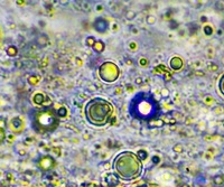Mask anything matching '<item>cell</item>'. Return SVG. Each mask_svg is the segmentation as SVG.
Segmentation results:
<instances>
[{
	"label": "cell",
	"instance_id": "1f68e13d",
	"mask_svg": "<svg viewBox=\"0 0 224 187\" xmlns=\"http://www.w3.org/2000/svg\"><path fill=\"white\" fill-rule=\"evenodd\" d=\"M139 187H146V186H139Z\"/></svg>",
	"mask_w": 224,
	"mask_h": 187
},
{
	"label": "cell",
	"instance_id": "9c48e42d",
	"mask_svg": "<svg viewBox=\"0 0 224 187\" xmlns=\"http://www.w3.org/2000/svg\"><path fill=\"white\" fill-rule=\"evenodd\" d=\"M39 166L43 169H45V170H47V169H51L53 166H54V159H53L52 157H49V156L43 157V158L40 159V161H39Z\"/></svg>",
	"mask_w": 224,
	"mask_h": 187
},
{
	"label": "cell",
	"instance_id": "f546056e",
	"mask_svg": "<svg viewBox=\"0 0 224 187\" xmlns=\"http://www.w3.org/2000/svg\"><path fill=\"white\" fill-rule=\"evenodd\" d=\"M163 94L164 95L166 94V96H167V95H168V91H167V90H163Z\"/></svg>",
	"mask_w": 224,
	"mask_h": 187
},
{
	"label": "cell",
	"instance_id": "4fadbf2b",
	"mask_svg": "<svg viewBox=\"0 0 224 187\" xmlns=\"http://www.w3.org/2000/svg\"><path fill=\"white\" fill-rule=\"evenodd\" d=\"M104 48H105V45L102 40H98V42L94 44V46H93V49H94L95 53H102L104 51Z\"/></svg>",
	"mask_w": 224,
	"mask_h": 187
},
{
	"label": "cell",
	"instance_id": "7a4b0ae2",
	"mask_svg": "<svg viewBox=\"0 0 224 187\" xmlns=\"http://www.w3.org/2000/svg\"><path fill=\"white\" fill-rule=\"evenodd\" d=\"M86 121L94 127H103L113 116V107L102 98L91 99L84 108Z\"/></svg>",
	"mask_w": 224,
	"mask_h": 187
},
{
	"label": "cell",
	"instance_id": "484cf974",
	"mask_svg": "<svg viewBox=\"0 0 224 187\" xmlns=\"http://www.w3.org/2000/svg\"><path fill=\"white\" fill-rule=\"evenodd\" d=\"M135 17V12L133 11H128L127 12V18L128 19H132Z\"/></svg>",
	"mask_w": 224,
	"mask_h": 187
},
{
	"label": "cell",
	"instance_id": "83f0119b",
	"mask_svg": "<svg viewBox=\"0 0 224 187\" xmlns=\"http://www.w3.org/2000/svg\"><path fill=\"white\" fill-rule=\"evenodd\" d=\"M153 164H158L160 161V158L158 156H153Z\"/></svg>",
	"mask_w": 224,
	"mask_h": 187
},
{
	"label": "cell",
	"instance_id": "e0dca14e",
	"mask_svg": "<svg viewBox=\"0 0 224 187\" xmlns=\"http://www.w3.org/2000/svg\"><path fill=\"white\" fill-rule=\"evenodd\" d=\"M218 91L224 96V74L220 77V80H218Z\"/></svg>",
	"mask_w": 224,
	"mask_h": 187
},
{
	"label": "cell",
	"instance_id": "ac0fdd59",
	"mask_svg": "<svg viewBox=\"0 0 224 187\" xmlns=\"http://www.w3.org/2000/svg\"><path fill=\"white\" fill-rule=\"evenodd\" d=\"M203 30H204V34L207 35V36H210V35L213 34V28L211 27L210 25H205L204 28H203Z\"/></svg>",
	"mask_w": 224,
	"mask_h": 187
},
{
	"label": "cell",
	"instance_id": "30bf717a",
	"mask_svg": "<svg viewBox=\"0 0 224 187\" xmlns=\"http://www.w3.org/2000/svg\"><path fill=\"white\" fill-rule=\"evenodd\" d=\"M45 99H46V96H45L43 93H36V94L34 95V98H33V102H34L36 105H42V104H44Z\"/></svg>",
	"mask_w": 224,
	"mask_h": 187
},
{
	"label": "cell",
	"instance_id": "7402d4cb",
	"mask_svg": "<svg viewBox=\"0 0 224 187\" xmlns=\"http://www.w3.org/2000/svg\"><path fill=\"white\" fill-rule=\"evenodd\" d=\"M0 128L1 129H7V122H6V119L5 118H1L0 117Z\"/></svg>",
	"mask_w": 224,
	"mask_h": 187
},
{
	"label": "cell",
	"instance_id": "ba28073f",
	"mask_svg": "<svg viewBox=\"0 0 224 187\" xmlns=\"http://www.w3.org/2000/svg\"><path fill=\"white\" fill-rule=\"evenodd\" d=\"M183 65H184V62H183V59H181L179 56H174V57H172V59L169 61V66H170V68L174 71H179L181 67H183Z\"/></svg>",
	"mask_w": 224,
	"mask_h": 187
},
{
	"label": "cell",
	"instance_id": "2e32d148",
	"mask_svg": "<svg viewBox=\"0 0 224 187\" xmlns=\"http://www.w3.org/2000/svg\"><path fill=\"white\" fill-rule=\"evenodd\" d=\"M56 113L59 116V118H65L67 116V110H66V108L64 107H61L59 110L56 111Z\"/></svg>",
	"mask_w": 224,
	"mask_h": 187
},
{
	"label": "cell",
	"instance_id": "3957f363",
	"mask_svg": "<svg viewBox=\"0 0 224 187\" xmlns=\"http://www.w3.org/2000/svg\"><path fill=\"white\" fill-rule=\"evenodd\" d=\"M113 168L119 177L124 181H132L141 175L142 163L135 152L123 151L114 158Z\"/></svg>",
	"mask_w": 224,
	"mask_h": 187
},
{
	"label": "cell",
	"instance_id": "ffe728a7",
	"mask_svg": "<svg viewBox=\"0 0 224 187\" xmlns=\"http://www.w3.org/2000/svg\"><path fill=\"white\" fill-rule=\"evenodd\" d=\"M95 43H96V42H95L94 37H88V38H86V45H88V46L93 47Z\"/></svg>",
	"mask_w": 224,
	"mask_h": 187
},
{
	"label": "cell",
	"instance_id": "6da1fadb",
	"mask_svg": "<svg viewBox=\"0 0 224 187\" xmlns=\"http://www.w3.org/2000/svg\"><path fill=\"white\" fill-rule=\"evenodd\" d=\"M129 113L137 120L150 122L159 118V104L150 93L139 92L130 101Z\"/></svg>",
	"mask_w": 224,
	"mask_h": 187
},
{
	"label": "cell",
	"instance_id": "4316f807",
	"mask_svg": "<svg viewBox=\"0 0 224 187\" xmlns=\"http://www.w3.org/2000/svg\"><path fill=\"white\" fill-rule=\"evenodd\" d=\"M155 20H156V19H155V17H153V16H149V17L147 18V22H150L151 25L155 24Z\"/></svg>",
	"mask_w": 224,
	"mask_h": 187
},
{
	"label": "cell",
	"instance_id": "cb8c5ba5",
	"mask_svg": "<svg viewBox=\"0 0 224 187\" xmlns=\"http://www.w3.org/2000/svg\"><path fill=\"white\" fill-rule=\"evenodd\" d=\"M28 82L31 83V85H34V84H36V83L38 82V79H37L36 76H31L28 79Z\"/></svg>",
	"mask_w": 224,
	"mask_h": 187
},
{
	"label": "cell",
	"instance_id": "f1b7e54d",
	"mask_svg": "<svg viewBox=\"0 0 224 187\" xmlns=\"http://www.w3.org/2000/svg\"><path fill=\"white\" fill-rule=\"evenodd\" d=\"M140 64H141V65H147L148 64V61H147V59H140Z\"/></svg>",
	"mask_w": 224,
	"mask_h": 187
},
{
	"label": "cell",
	"instance_id": "9a60e30c",
	"mask_svg": "<svg viewBox=\"0 0 224 187\" xmlns=\"http://www.w3.org/2000/svg\"><path fill=\"white\" fill-rule=\"evenodd\" d=\"M148 123H153V124H151V126H148L149 128H159V127H163L164 126V121L161 119H155V120H153V121H150V122H148Z\"/></svg>",
	"mask_w": 224,
	"mask_h": 187
},
{
	"label": "cell",
	"instance_id": "8992f818",
	"mask_svg": "<svg viewBox=\"0 0 224 187\" xmlns=\"http://www.w3.org/2000/svg\"><path fill=\"white\" fill-rule=\"evenodd\" d=\"M93 28L95 29V31H98L100 34H103V33H105L108 30V28H109V22H108L107 19L102 18V17H99L93 22Z\"/></svg>",
	"mask_w": 224,
	"mask_h": 187
},
{
	"label": "cell",
	"instance_id": "4dcf8cb0",
	"mask_svg": "<svg viewBox=\"0 0 224 187\" xmlns=\"http://www.w3.org/2000/svg\"><path fill=\"white\" fill-rule=\"evenodd\" d=\"M222 123H223V126H224V119H223V121H222Z\"/></svg>",
	"mask_w": 224,
	"mask_h": 187
},
{
	"label": "cell",
	"instance_id": "5b68a950",
	"mask_svg": "<svg viewBox=\"0 0 224 187\" xmlns=\"http://www.w3.org/2000/svg\"><path fill=\"white\" fill-rule=\"evenodd\" d=\"M99 76L103 82L112 83L120 76V68L113 62H104L99 67Z\"/></svg>",
	"mask_w": 224,
	"mask_h": 187
},
{
	"label": "cell",
	"instance_id": "7c38bea8",
	"mask_svg": "<svg viewBox=\"0 0 224 187\" xmlns=\"http://www.w3.org/2000/svg\"><path fill=\"white\" fill-rule=\"evenodd\" d=\"M107 183L109 186H116V185L119 184V179L114 174H109L107 176Z\"/></svg>",
	"mask_w": 224,
	"mask_h": 187
},
{
	"label": "cell",
	"instance_id": "5bb4252c",
	"mask_svg": "<svg viewBox=\"0 0 224 187\" xmlns=\"http://www.w3.org/2000/svg\"><path fill=\"white\" fill-rule=\"evenodd\" d=\"M47 43H48V38H47V36H45V35H40L38 38H37V44L39 45V46H46Z\"/></svg>",
	"mask_w": 224,
	"mask_h": 187
},
{
	"label": "cell",
	"instance_id": "d4e9b609",
	"mask_svg": "<svg viewBox=\"0 0 224 187\" xmlns=\"http://www.w3.org/2000/svg\"><path fill=\"white\" fill-rule=\"evenodd\" d=\"M174 151H176V152H181L183 151V146L181 144H176L175 147H174Z\"/></svg>",
	"mask_w": 224,
	"mask_h": 187
},
{
	"label": "cell",
	"instance_id": "8fae6325",
	"mask_svg": "<svg viewBox=\"0 0 224 187\" xmlns=\"http://www.w3.org/2000/svg\"><path fill=\"white\" fill-rule=\"evenodd\" d=\"M6 54L9 57H16V56L18 55V48L15 45H9L6 48Z\"/></svg>",
	"mask_w": 224,
	"mask_h": 187
},
{
	"label": "cell",
	"instance_id": "603a6c76",
	"mask_svg": "<svg viewBox=\"0 0 224 187\" xmlns=\"http://www.w3.org/2000/svg\"><path fill=\"white\" fill-rule=\"evenodd\" d=\"M214 181H215V184L216 185H220V184H223L224 179H223L222 176H216V177L214 178Z\"/></svg>",
	"mask_w": 224,
	"mask_h": 187
},
{
	"label": "cell",
	"instance_id": "52a82bcc",
	"mask_svg": "<svg viewBox=\"0 0 224 187\" xmlns=\"http://www.w3.org/2000/svg\"><path fill=\"white\" fill-rule=\"evenodd\" d=\"M9 128L14 133H20L24 130V121L20 118H12L9 122Z\"/></svg>",
	"mask_w": 224,
	"mask_h": 187
},
{
	"label": "cell",
	"instance_id": "44dd1931",
	"mask_svg": "<svg viewBox=\"0 0 224 187\" xmlns=\"http://www.w3.org/2000/svg\"><path fill=\"white\" fill-rule=\"evenodd\" d=\"M147 156H148V153L146 152V151H145V150H139V152H138V157H139V159H140V160L146 159V158H147Z\"/></svg>",
	"mask_w": 224,
	"mask_h": 187
},
{
	"label": "cell",
	"instance_id": "d6986e66",
	"mask_svg": "<svg viewBox=\"0 0 224 187\" xmlns=\"http://www.w3.org/2000/svg\"><path fill=\"white\" fill-rule=\"evenodd\" d=\"M5 140H6V130L0 128V144H3Z\"/></svg>",
	"mask_w": 224,
	"mask_h": 187
},
{
	"label": "cell",
	"instance_id": "277c9868",
	"mask_svg": "<svg viewBox=\"0 0 224 187\" xmlns=\"http://www.w3.org/2000/svg\"><path fill=\"white\" fill-rule=\"evenodd\" d=\"M31 126L35 131L39 133H47L54 131L59 123V118L55 111L49 108L33 111L31 114Z\"/></svg>",
	"mask_w": 224,
	"mask_h": 187
}]
</instances>
